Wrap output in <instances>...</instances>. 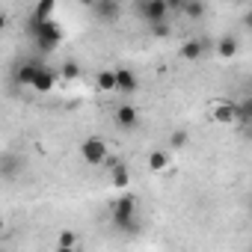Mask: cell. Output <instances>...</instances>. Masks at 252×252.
Returning a JSON list of instances; mask_svg holds the SVG:
<instances>
[{
	"instance_id": "6da1fadb",
	"label": "cell",
	"mask_w": 252,
	"mask_h": 252,
	"mask_svg": "<svg viewBox=\"0 0 252 252\" xmlns=\"http://www.w3.org/2000/svg\"><path fill=\"white\" fill-rule=\"evenodd\" d=\"M27 30H30V36H33V42H36V48L42 54H51V51H57L63 45V30L54 21H36V18H30Z\"/></svg>"
},
{
	"instance_id": "7a4b0ae2",
	"label": "cell",
	"mask_w": 252,
	"mask_h": 252,
	"mask_svg": "<svg viewBox=\"0 0 252 252\" xmlns=\"http://www.w3.org/2000/svg\"><path fill=\"white\" fill-rule=\"evenodd\" d=\"M113 225L125 234H137L140 231V220H137V199L131 193L119 196V202L113 205Z\"/></svg>"
},
{
	"instance_id": "3957f363",
	"label": "cell",
	"mask_w": 252,
	"mask_h": 252,
	"mask_svg": "<svg viewBox=\"0 0 252 252\" xmlns=\"http://www.w3.org/2000/svg\"><path fill=\"white\" fill-rule=\"evenodd\" d=\"M80 158L89 163V166H101L107 160V143L101 137H86L80 143Z\"/></svg>"
},
{
	"instance_id": "277c9868",
	"label": "cell",
	"mask_w": 252,
	"mask_h": 252,
	"mask_svg": "<svg viewBox=\"0 0 252 252\" xmlns=\"http://www.w3.org/2000/svg\"><path fill=\"white\" fill-rule=\"evenodd\" d=\"M137 12L149 21V24H163L169 18V0H143V3L137 6Z\"/></svg>"
},
{
	"instance_id": "5b68a950",
	"label": "cell",
	"mask_w": 252,
	"mask_h": 252,
	"mask_svg": "<svg viewBox=\"0 0 252 252\" xmlns=\"http://www.w3.org/2000/svg\"><path fill=\"white\" fill-rule=\"evenodd\" d=\"M211 119H214L217 125H234V122H237V104H231V101H225V98L214 101V104H211Z\"/></svg>"
},
{
	"instance_id": "8992f818",
	"label": "cell",
	"mask_w": 252,
	"mask_h": 252,
	"mask_svg": "<svg viewBox=\"0 0 252 252\" xmlns=\"http://www.w3.org/2000/svg\"><path fill=\"white\" fill-rule=\"evenodd\" d=\"M116 125H119V128H125V131L137 128V125H140L137 107H134V104H119V107H116Z\"/></svg>"
},
{
	"instance_id": "52a82bcc",
	"label": "cell",
	"mask_w": 252,
	"mask_h": 252,
	"mask_svg": "<svg viewBox=\"0 0 252 252\" xmlns=\"http://www.w3.org/2000/svg\"><path fill=\"white\" fill-rule=\"evenodd\" d=\"M54 83H57V71H54V68H48V65H42V68H39V74H36V80H33V89H36V92H42V95H48V92L54 89Z\"/></svg>"
},
{
	"instance_id": "ba28073f",
	"label": "cell",
	"mask_w": 252,
	"mask_h": 252,
	"mask_svg": "<svg viewBox=\"0 0 252 252\" xmlns=\"http://www.w3.org/2000/svg\"><path fill=\"white\" fill-rule=\"evenodd\" d=\"M137 86H140V80L131 68H116V92H134Z\"/></svg>"
},
{
	"instance_id": "9c48e42d",
	"label": "cell",
	"mask_w": 252,
	"mask_h": 252,
	"mask_svg": "<svg viewBox=\"0 0 252 252\" xmlns=\"http://www.w3.org/2000/svg\"><path fill=\"white\" fill-rule=\"evenodd\" d=\"M92 12H95L98 18H104V21H113V18H119L122 6L116 3V0H95V3H92Z\"/></svg>"
},
{
	"instance_id": "30bf717a",
	"label": "cell",
	"mask_w": 252,
	"mask_h": 252,
	"mask_svg": "<svg viewBox=\"0 0 252 252\" xmlns=\"http://www.w3.org/2000/svg\"><path fill=\"white\" fill-rule=\"evenodd\" d=\"M110 181H113L116 190H125V187L131 184V172H128V166H125L122 160H113V166H110Z\"/></svg>"
},
{
	"instance_id": "8fae6325",
	"label": "cell",
	"mask_w": 252,
	"mask_h": 252,
	"mask_svg": "<svg viewBox=\"0 0 252 252\" xmlns=\"http://www.w3.org/2000/svg\"><path fill=\"white\" fill-rule=\"evenodd\" d=\"M39 68H42V63H36V60H27V63H24V65L18 68V74H15V77H18V83H21V86H30V89H33V80H36Z\"/></svg>"
},
{
	"instance_id": "7c38bea8",
	"label": "cell",
	"mask_w": 252,
	"mask_h": 252,
	"mask_svg": "<svg viewBox=\"0 0 252 252\" xmlns=\"http://www.w3.org/2000/svg\"><path fill=\"white\" fill-rule=\"evenodd\" d=\"M205 48H208V42H202V39H187V42L181 45V57H184V60H199V57L205 54Z\"/></svg>"
},
{
	"instance_id": "4fadbf2b",
	"label": "cell",
	"mask_w": 252,
	"mask_h": 252,
	"mask_svg": "<svg viewBox=\"0 0 252 252\" xmlns=\"http://www.w3.org/2000/svg\"><path fill=\"white\" fill-rule=\"evenodd\" d=\"M217 54L225 57V60L237 57V39H234V36H222V39L217 42Z\"/></svg>"
},
{
	"instance_id": "5bb4252c",
	"label": "cell",
	"mask_w": 252,
	"mask_h": 252,
	"mask_svg": "<svg viewBox=\"0 0 252 252\" xmlns=\"http://www.w3.org/2000/svg\"><path fill=\"white\" fill-rule=\"evenodd\" d=\"M237 125H240V128H249V125H252V95L237 104Z\"/></svg>"
},
{
	"instance_id": "9a60e30c",
	"label": "cell",
	"mask_w": 252,
	"mask_h": 252,
	"mask_svg": "<svg viewBox=\"0 0 252 252\" xmlns=\"http://www.w3.org/2000/svg\"><path fill=\"white\" fill-rule=\"evenodd\" d=\"M98 89L101 92H116V68L98 71Z\"/></svg>"
},
{
	"instance_id": "2e32d148",
	"label": "cell",
	"mask_w": 252,
	"mask_h": 252,
	"mask_svg": "<svg viewBox=\"0 0 252 252\" xmlns=\"http://www.w3.org/2000/svg\"><path fill=\"white\" fill-rule=\"evenodd\" d=\"M54 9H57V3H54V0H39V3H36V9H33V18H36V21H51Z\"/></svg>"
},
{
	"instance_id": "e0dca14e",
	"label": "cell",
	"mask_w": 252,
	"mask_h": 252,
	"mask_svg": "<svg viewBox=\"0 0 252 252\" xmlns=\"http://www.w3.org/2000/svg\"><path fill=\"white\" fill-rule=\"evenodd\" d=\"M166 166H169V155H166V152L158 149V152L149 155V169H152V172H163Z\"/></svg>"
},
{
	"instance_id": "ac0fdd59",
	"label": "cell",
	"mask_w": 252,
	"mask_h": 252,
	"mask_svg": "<svg viewBox=\"0 0 252 252\" xmlns=\"http://www.w3.org/2000/svg\"><path fill=\"white\" fill-rule=\"evenodd\" d=\"M60 77H63V80H77V77H80V65H77L74 60H65V63L60 65Z\"/></svg>"
},
{
	"instance_id": "d6986e66",
	"label": "cell",
	"mask_w": 252,
	"mask_h": 252,
	"mask_svg": "<svg viewBox=\"0 0 252 252\" xmlns=\"http://www.w3.org/2000/svg\"><path fill=\"white\" fill-rule=\"evenodd\" d=\"M190 21H199L202 15H205V3H199V0H190V3H184V9H181Z\"/></svg>"
},
{
	"instance_id": "ffe728a7",
	"label": "cell",
	"mask_w": 252,
	"mask_h": 252,
	"mask_svg": "<svg viewBox=\"0 0 252 252\" xmlns=\"http://www.w3.org/2000/svg\"><path fill=\"white\" fill-rule=\"evenodd\" d=\"M57 246H63V249H74V246H77V234H74L71 228H63V231L57 234Z\"/></svg>"
},
{
	"instance_id": "44dd1931",
	"label": "cell",
	"mask_w": 252,
	"mask_h": 252,
	"mask_svg": "<svg viewBox=\"0 0 252 252\" xmlns=\"http://www.w3.org/2000/svg\"><path fill=\"white\" fill-rule=\"evenodd\" d=\"M187 140H190V134H187L184 128H178V131H172V134H169V146H172V149H184V146H187Z\"/></svg>"
},
{
	"instance_id": "7402d4cb",
	"label": "cell",
	"mask_w": 252,
	"mask_h": 252,
	"mask_svg": "<svg viewBox=\"0 0 252 252\" xmlns=\"http://www.w3.org/2000/svg\"><path fill=\"white\" fill-rule=\"evenodd\" d=\"M169 33H172V27L163 21V24H152V36L155 39H169Z\"/></svg>"
},
{
	"instance_id": "603a6c76",
	"label": "cell",
	"mask_w": 252,
	"mask_h": 252,
	"mask_svg": "<svg viewBox=\"0 0 252 252\" xmlns=\"http://www.w3.org/2000/svg\"><path fill=\"white\" fill-rule=\"evenodd\" d=\"M243 24H246V27H249V30H252V9H249V12H246V15H243Z\"/></svg>"
},
{
	"instance_id": "cb8c5ba5",
	"label": "cell",
	"mask_w": 252,
	"mask_h": 252,
	"mask_svg": "<svg viewBox=\"0 0 252 252\" xmlns=\"http://www.w3.org/2000/svg\"><path fill=\"white\" fill-rule=\"evenodd\" d=\"M57 252H80V249H77V246H74V249H63V246H57Z\"/></svg>"
},
{
	"instance_id": "d4e9b609",
	"label": "cell",
	"mask_w": 252,
	"mask_h": 252,
	"mask_svg": "<svg viewBox=\"0 0 252 252\" xmlns=\"http://www.w3.org/2000/svg\"><path fill=\"white\" fill-rule=\"evenodd\" d=\"M243 134H246V140H252V125H249V128H246Z\"/></svg>"
}]
</instances>
